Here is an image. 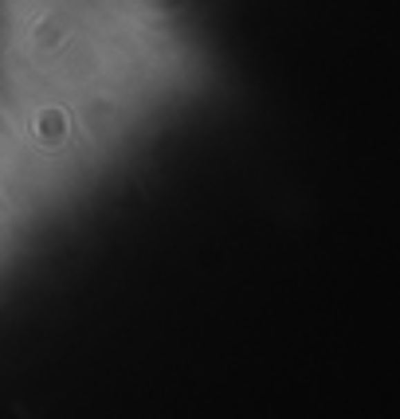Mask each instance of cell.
Segmentation results:
<instances>
[{
    "label": "cell",
    "mask_w": 400,
    "mask_h": 419,
    "mask_svg": "<svg viewBox=\"0 0 400 419\" xmlns=\"http://www.w3.org/2000/svg\"><path fill=\"white\" fill-rule=\"evenodd\" d=\"M36 130H39V142H44V145L63 142V137H67V118H63V110H44Z\"/></svg>",
    "instance_id": "cell-1"
}]
</instances>
